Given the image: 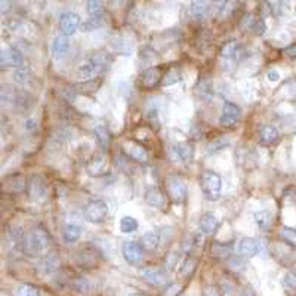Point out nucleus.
<instances>
[{"mask_svg": "<svg viewBox=\"0 0 296 296\" xmlns=\"http://www.w3.org/2000/svg\"><path fill=\"white\" fill-rule=\"evenodd\" d=\"M237 252L240 257L244 258H252L258 255L261 252V243L258 241L257 238H252V237H243L238 240L237 243Z\"/></svg>", "mask_w": 296, "mask_h": 296, "instance_id": "nucleus-14", "label": "nucleus"}, {"mask_svg": "<svg viewBox=\"0 0 296 296\" xmlns=\"http://www.w3.org/2000/svg\"><path fill=\"white\" fill-rule=\"evenodd\" d=\"M283 286L289 290H296V271H289L284 274Z\"/></svg>", "mask_w": 296, "mask_h": 296, "instance_id": "nucleus-46", "label": "nucleus"}, {"mask_svg": "<svg viewBox=\"0 0 296 296\" xmlns=\"http://www.w3.org/2000/svg\"><path fill=\"white\" fill-rule=\"evenodd\" d=\"M139 58H141L142 62H145V64H151L154 59L157 58V55H156V52H154L151 48L145 46V48H142V49H141V52H139Z\"/></svg>", "mask_w": 296, "mask_h": 296, "instance_id": "nucleus-45", "label": "nucleus"}, {"mask_svg": "<svg viewBox=\"0 0 296 296\" xmlns=\"http://www.w3.org/2000/svg\"><path fill=\"white\" fill-rule=\"evenodd\" d=\"M102 22V18H89L83 25H81V31H92L97 30Z\"/></svg>", "mask_w": 296, "mask_h": 296, "instance_id": "nucleus-47", "label": "nucleus"}, {"mask_svg": "<svg viewBox=\"0 0 296 296\" xmlns=\"http://www.w3.org/2000/svg\"><path fill=\"white\" fill-rule=\"evenodd\" d=\"M283 54H284V57H287V58L295 59L296 58V43L290 45V46H287L286 49H283Z\"/></svg>", "mask_w": 296, "mask_h": 296, "instance_id": "nucleus-48", "label": "nucleus"}, {"mask_svg": "<svg viewBox=\"0 0 296 296\" xmlns=\"http://www.w3.org/2000/svg\"><path fill=\"white\" fill-rule=\"evenodd\" d=\"M179 259V255H178L177 252H174V253H171L167 259H166V267L167 268H174L175 265H177V261Z\"/></svg>", "mask_w": 296, "mask_h": 296, "instance_id": "nucleus-49", "label": "nucleus"}, {"mask_svg": "<svg viewBox=\"0 0 296 296\" xmlns=\"http://www.w3.org/2000/svg\"><path fill=\"white\" fill-rule=\"evenodd\" d=\"M196 95L201 101H210L214 97V84H212V79H203L200 80L196 86Z\"/></svg>", "mask_w": 296, "mask_h": 296, "instance_id": "nucleus-22", "label": "nucleus"}, {"mask_svg": "<svg viewBox=\"0 0 296 296\" xmlns=\"http://www.w3.org/2000/svg\"><path fill=\"white\" fill-rule=\"evenodd\" d=\"M89 61H92V62L97 65L99 73L102 74V73H105V71L110 70V65H111V62H113V58H111V55L107 54V52H95V54L89 58Z\"/></svg>", "mask_w": 296, "mask_h": 296, "instance_id": "nucleus-25", "label": "nucleus"}, {"mask_svg": "<svg viewBox=\"0 0 296 296\" xmlns=\"http://www.w3.org/2000/svg\"><path fill=\"white\" fill-rule=\"evenodd\" d=\"M270 8H271V12L274 15L278 17H283L286 14L290 12V5L287 2H276V3H270Z\"/></svg>", "mask_w": 296, "mask_h": 296, "instance_id": "nucleus-41", "label": "nucleus"}, {"mask_svg": "<svg viewBox=\"0 0 296 296\" xmlns=\"http://www.w3.org/2000/svg\"><path fill=\"white\" fill-rule=\"evenodd\" d=\"M138 230V221L134 217H123L120 219V231L123 234H131Z\"/></svg>", "mask_w": 296, "mask_h": 296, "instance_id": "nucleus-36", "label": "nucleus"}, {"mask_svg": "<svg viewBox=\"0 0 296 296\" xmlns=\"http://www.w3.org/2000/svg\"><path fill=\"white\" fill-rule=\"evenodd\" d=\"M121 153L128 158H131L132 161H138V163H147L148 161V153L147 150L132 139H126L121 144Z\"/></svg>", "mask_w": 296, "mask_h": 296, "instance_id": "nucleus-6", "label": "nucleus"}, {"mask_svg": "<svg viewBox=\"0 0 296 296\" xmlns=\"http://www.w3.org/2000/svg\"><path fill=\"white\" fill-rule=\"evenodd\" d=\"M267 79L270 80V81H278V80L281 79V76H280V73L276 71V70H270L267 73Z\"/></svg>", "mask_w": 296, "mask_h": 296, "instance_id": "nucleus-52", "label": "nucleus"}, {"mask_svg": "<svg viewBox=\"0 0 296 296\" xmlns=\"http://www.w3.org/2000/svg\"><path fill=\"white\" fill-rule=\"evenodd\" d=\"M164 185H166L167 196L174 203L179 204L185 201L187 194H188V187L184 178L179 177L177 174H171L164 179Z\"/></svg>", "mask_w": 296, "mask_h": 296, "instance_id": "nucleus-3", "label": "nucleus"}, {"mask_svg": "<svg viewBox=\"0 0 296 296\" xmlns=\"http://www.w3.org/2000/svg\"><path fill=\"white\" fill-rule=\"evenodd\" d=\"M0 64H2V70H5L8 67H14L17 70V68H20V67L24 65V55L21 54L20 49H17L15 46H9V48L2 51Z\"/></svg>", "mask_w": 296, "mask_h": 296, "instance_id": "nucleus-9", "label": "nucleus"}, {"mask_svg": "<svg viewBox=\"0 0 296 296\" xmlns=\"http://www.w3.org/2000/svg\"><path fill=\"white\" fill-rule=\"evenodd\" d=\"M145 201L156 209H164L166 207V196L156 187H151L145 191Z\"/></svg>", "mask_w": 296, "mask_h": 296, "instance_id": "nucleus-19", "label": "nucleus"}, {"mask_svg": "<svg viewBox=\"0 0 296 296\" xmlns=\"http://www.w3.org/2000/svg\"><path fill=\"white\" fill-rule=\"evenodd\" d=\"M94 135H95V138H97L98 145L101 147V151H105V150L108 148V145H110V139H111V135H110L108 128H107V126L99 124V126H97V128L94 129Z\"/></svg>", "mask_w": 296, "mask_h": 296, "instance_id": "nucleus-28", "label": "nucleus"}, {"mask_svg": "<svg viewBox=\"0 0 296 296\" xmlns=\"http://www.w3.org/2000/svg\"><path fill=\"white\" fill-rule=\"evenodd\" d=\"M280 137L278 131H277L274 126H270V124H265L259 129V139L264 145H271L274 144L277 139Z\"/></svg>", "mask_w": 296, "mask_h": 296, "instance_id": "nucleus-27", "label": "nucleus"}, {"mask_svg": "<svg viewBox=\"0 0 296 296\" xmlns=\"http://www.w3.org/2000/svg\"><path fill=\"white\" fill-rule=\"evenodd\" d=\"M80 27V17L76 12H71V11H67V12H62L58 21V28L61 31L62 36L65 37H70L73 36L77 28Z\"/></svg>", "mask_w": 296, "mask_h": 296, "instance_id": "nucleus-7", "label": "nucleus"}, {"mask_svg": "<svg viewBox=\"0 0 296 296\" xmlns=\"http://www.w3.org/2000/svg\"><path fill=\"white\" fill-rule=\"evenodd\" d=\"M21 91L14 88L12 84H3L2 86V104L3 105H15L20 98Z\"/></svg>", "mask_w": 296, "mask_h": 296, "instance_id": "nucleus-24", "label": "nucleus"}, {"mask_svg": "<svg viewBox=\"0 0 296 296\" xmlns=\"http://www.w3.org/2000/svg\"><path fill=\"white\" fill-rule=\"evenodd\" d=\"M107 166H108V161H107L105 151H101L99 150L98 153H95L92 156V158L88 163V174L91 177H99V175L105 174Z\"/></svg>", "mask_w": 296, "mask_h": 296, "instance_id": "nucleus-15", "label": "nucleus"}, {"mask_svg": "<svg viewBox=\"0 0 296 296\" xmlns=\"http://www.w3.org/2000/svg\"><path fill=\"white\" fill-rule=\"evenodd\" d=\"M200 188L207 200L217 201L222 193V178L214 171H203L200 175Z\"/></svg>", "mask_w": 296, "mask_h": 296, "instance_id": "nucleus-2", "label": "nucleus"}, {"mask_svg": "<svg viewBox=\"0 0 296 296\" xmlns=\"http://www.w3.org/2000/svg\"><path fill=\"white\" fill-rule=\"evenodd\" d=\"M99 258H101V252L95 246L92 244H88L84 247H81L77 253V262H79L81 267L84 268H94L97 264H98Z\"/></svg>", "mask_w": 296, "mask_h": 296, "instance_id": "nucleus-10", "label": "nucleus"}, {"mask_svg": "<svg viewBox=\"0 0 296 296\" xmlns=\"http://www.w3.org/2000/svg\"><path fill=\"white\" fill-rule=\"evenodd\" d=\"M210 9H212V6L207 2H193L190 6V12H191L194 20L207 18V15L210 14Z\"/></svg>", "mask_w": 296, "mask_h": 296, "instance_id": "nucleus-26", "label": "nucleus"}, {"mask_svg": "<svg viewBox=\"0 0 296 296\" xmlns=\"http://www.w3.org/2000/svg\"><path fill=\"white\" fill-rule=\"evenodd\" d=\"M181 79H182V70L179 67H172L163 74L161 84L163 86H171V84H175L178 81H181Z\"/></svg>", "mask_w": 296, "mask_h": 296, "instance_id": "nucleus-32", "label": "nucleus"}, {"mask_svg": "<svg viewBox=\"0 0 296 296\" xmlns=\"http://www.w3.org/2000/svg\"><path fill=\"white\" fill-rule=\"evenodd\" d=\"M59 267V258L57 253L54 252H49L48 255L41 257L39 261V264L36 265V270H37V274L39 276H52Z\"/></svg>", "mask_w": 296, "mask_h": 296, "instance_id": "nucleus-13", "label": "nucleus"}, {"mask_svg": "<svg viewBox=\"0 0 296 296\" xmlns=\"http://www.w3.org/2000/svg\"><path fill=\"white\" fill-rule=\"evenodd\" d=\"M179 290H181V286L179 284H172V286L167 287L166 296H177L179 293Z\"/></svg>", "mask_w": 296, "mask_h": 296, "instance_id": "nucleus-51", "label": "nucleus"}, {"mask_svg": "<svg viewBox=\"0 0 296 296\" xmlns=\"http://www.w3.org/2000/svg\"><path fill=\"white\" fill-rule=\"evenodd\" d=\"M27 187L25 184V179L21 175H14V177H9L6 179V188L12 193H18V191H24Z\"/></svg>", "mask_w": 296, "mask_h": 296, "instance_id": "nucleus-33", "label": "nucleus"}, {"mask_svg": "<svg viewBox=\"0 0 296 296\" xmlns=\"http://www.w3.org/2000/svg\"><path fill=\"white\" fill-rule=\"evenodd\" d=\"M12 77H14V80H15L17 83L24 84V83H27V81L30 80V77H31V71H30V68H28V67L22 65V67L17 68V70L14 71Z\"/></svg>", "mask_w": 296, "mask_h": 296, "instance_id": "nucleus-40", "label": "nucleus"}, {"mask_svg": "<svg viewBox=\"0 0 296 296\" xmlns=\"http://www.w3.org/2000/svg\"><path fill=\"white\" fill-rule=\"evenodd\" d=\"M27 194L34 201H45L48 197V185L40 175H31L27 182Z\"/></svg>", "mask_w": 296, "mask_h": 296, "instance_id": "nucleus-5", "label": "nucleus"}, {"mask_svg": "<svg viewBox=\"0 0 296 296\" xmlns=\"http://www.w3.org/2000/svg\"><path fill=\"white\" fill-rule=\"evenodd\" d=\"M81 227L79 225H74V224H70V225H65L64 231H62V237L67 243H74L77 241L80 237H81Z\"/></svg>", "mask_w": 296, "mask_h": 296, "instance_id": "nucleus-30", "label": "nucleus"}, {"mask_svg": "<svg viewBox=\"0 0 296 296\" xmlns=\"http://www.w3.org/2000/svg\"><path fill=\"white\" fill-rule=\"evenodd\" d=\"M253 218H255V222L259 225L261 230H270L271 222H273V217H271L270 212L261 210V212H257V214L253 215Z\"/></svg>", "mask_w": 296, "mask_h": 296, "instance_id": "nucleus-37", "label": "nucleus"}, {"mask_svg": "<svg viewBox=\"0 0 296 296\" xmlns=\"http://www.w3.org/2000/svg\"><path fill=\"white\" fill-rule=\"evenodd\" d=\"M174 151H175V156L184 164H190L194 158V148H193V144L190 142H178L174 145Z\"/></svg>", "mask_w": 296, "mask_h": 296, "instance_id": "nucleus-17", "label": "nucleus"}, {"mask_svg": "<svg viewBox=\"0 0 296 296\" xmlns=\"http://www.w3.org/2000/svg\"><path fill=\"white\" fill-rule=\"evenodd\" d=\"M212 253L217 258H228L233 253V244H225V243H214L212 246Z\"/></svg>", "mask_w": 296, "mask_h": 296, "instance_id": "nucleus-38", "label": "nucleus"}, {"mask_svg": "<svg viewBox=\"0 0 296 296\" xmlns=\"http://www.w3.org/2000/svg\"><path fill=\"white\" fill-rule=\"evenodd\" d=\"M240 296H257V295H255V292H252L250 289H243V290L240 292Z\"/></svg>", "mask_w": 296, "mask_h": 296, "instance_id": "nucleus-55", "label": "nucleus"}, {"mask_svg": "<svg viewBox=\"0 0 296 296\" xmlns=\"http://www.w3.org/2000/svg\"><path fill=\"white\" fill-rule=\"evenodd\" d=\"M79 74L80 77H83V79L95 80V77H97L98 74H101V73H99L97 65H95L92 61H88V62H84L83 65H80Z\"/></svg>", "mask_w": 296, "mask_h": 296, "instance_id": "nucleus-31", "label": "nucleus"}, {"mask_svg": "<svg viewBox=\"0 0 296 296\" xmlns=\"http://www.w3.org/2000/svg\"><path fill=\"white\" fill-rule=\"evenodd\" d=\"M158 243H160V238L156 233H145L142 238H141V246L145 249V250H156L158 247Z\"/></svg>", "mask_w": 296, "mask_h": 296, "instance_id": "nucleus-35", "label": "nucleus"}, {"mask_svg": "<svg viewBox=\"0 0 296 296\" xmlns=\"http://www.w3.org/2000/svg\"><path fill=\"white\" fill-rule=\"evenodd\" d=\"M163 76H161V70L158 67H148L145 68L142 73H141V88L147 89V91H151L157 86L158 83H161Z\"/></svg>", "mask_w": 296, "mask_h": 296, "instance_id": "nucleus-12", "label": "nucleus"}, {"mask_svg": "<svg viewBox=\"0 0 296 296\" xmlns=\"http://www.w3.org/2000/svg\"><path fill=\"white\" fill-rule=\"evenodd\" d=\"M49 249H51V236L41 227L34 228L24 238L22 252L27 257H45L49 253Z\"/></svg>", "mask_w": 296, "mask_h": 296, "instance_id": "nucleus-1", "label": "nucleus"}, {"mask_svg": "<svg viewBox=\"0 0 296 296\" xmlns=\"http://www.w3.org/2000/svg\"><path fill=\"white\" fill-rule=\"evenodd\" d=\"M121 253H123V258L126 259L128 264L137 265L142 261L144 247L137 241H124L121 246Z\"/></svg>", "mask_w": 296, "mask_h": 296, "instance_id": "nucleus-11", "label": "nucleus"}, {"mask_svg": "<svg viewBox=\"0 0 296 296\" xmlns=\"http://www.w3.org/2000/svg\"><path fill=\"white\" fill-rule=\"evenodd\" d=\"M203 296H221L217 286H206L203 290Z\"/></svg>", "mask_w": 296, "mask_h": 296, "instance_id": "nucleus-50", "label": "nucleus"}, {"mask_svg": "<svg viewBox=\"0 0 296 296\" xmlns=\"http://www.w3.org/2000/svg\"><path fill=\"white\" fill-rule=\"evenodd\" d=\"M84 219L92 224L102 222L108 215V206L104 200H91L84 207Z\"/></svg>", "mask_w": 296, "mask_h": 296, "instance_id": "nucleus-4", "label": "nucleus"}, {"mask_svg": "<svg viewBox=\"0 0 296 296\" xmlns=\"http://www.w3.org/2000/svg\"><path fill=\"white\" fill-rule=\"evenodd\" d=\"M230 144H231V141H230L228 137H225V135L218 137V138L212 139V141L207 144V147H206V153H207V154H215V153H218V151H222L224 148H227Z\"/></svg>", "mask_w": 296, "mask_h": 296, "instance_id": "nucleus-29", "label": "nucleus"}, {"mask_svg": "<svg viewBox=\"0 0 296 296\" xmlns=\"http://www.w3.org/2000/svg\"><path fill=\"white\" fill-rule=\"evenodd\" d=\"M128 296H145V295H142V293H131V295H128Z\"/></svg>", "mask_w": 296, "mask_h": 296, "instance_id": "nucleus-56", "label": "nucleus"}, {"mask_svg": "<svg viewBox=\"0 0 296 296\" xmlns=\"http://www.w3.org/2000/svg\"><path fill=\"white\" fill-rule=\"evenodd\" d=\"M88 6V14L91 15V18H102L104 20V14H105V6L102 2L98 0H91L86 3Z\"/></svg>", "mask_w": 296, "mask_h": 296, "instance_id": "nucleus-34", "label": "nucleus"}, {"mask_svg": "<svg viewBox=\"0 0 296 296\" xmlns=\"http://www.w3.org/2000/svg\"><path fill=\"white\" fill-rule=\"evenodd\" d=\"M39 295V289L33 284H28V283H24L20 284L18 289H17V296H37Z\"/></svg>", "mask_w": 296, "mask_h": 296, "instance_id": "nucleus-42", "label": "nucleus"}, {"mask_svg": "<svg viewBox=\"0 0 296 296\" xmlns=\"http://www.w3.org/2000/svg\"><path fill=\"white\" fill-rule=\"evenodd\" d=\"M73 289L80 293H86L91 289V283L84 278V277H76L73 281Z\"/></svg>", "mask_w": 296, "mask_h": 296, "instance_id": "nucleus-43", "label": "nucleus"}, {"mask_svg": "<svg viewBox=\"0 0 296 296\" xmlns=\"http://www.w3.org/2000/svg\"><path fill=\"white\" fill-rule=\"evenodd\" d=\"M101 83L102 81L98 79L86 80V81H81V83H76L73 86V91L76 94H81V95H92V94H95L98 91Z\"/></svg>", "mask_w": 296, "mask_h": 296, "instance_id": "nucleus-23", "label": "nucleus"}, {"mask_svg": "<svg viewBox=\"0 0 296 296\" xmlns=\"http://www.w3.org/2000/svg\"><path fill=\"white\" fill-rule=\"evenodd\" d=\"M194 270H196V259H194V258H187V259L184 261L182 267H181L179 274H181V276H190Z\"/></svg>", "mask_w": 296, "mask_h": 296, "instance_id": "nucleus-44", "label": "nucleus"}, {"mask_svg": "<svg viewBox=\"0 0 296 296\" xmlns=\"http://www.w3.org/2000/svg\"><path fill=\"white\" fill-rule=\"evenodd\" d=\"M25 129H27V131H36V129H37V126H36V120L28 118V120L25 121Z\"/></svg>", "mask_w": 296, "mask_h": 296, "instance_id": "nucleus-53", "label": "nucleus"}, {"mask_svg": "<svg viewBox=\"0 0 296 296\" xmlns=\"http://www.w3.org/2000/svg\"><path fill=\"white\" fill-rule=\"evenodd\" d=\"M280 238L283 241H286L287 244L296 247V228L292 227H283L281 231H280Z\"/></svg>", "mask_w": 296, "mask_h": 296, "instance_id": "nucleus-39", "label": "nucleus"}, {"mask_svg": "<svg viewBox=\"0 0 296 296\" xmlns=\"http://www.w3.org/2000/svg\"><path fill=\"white\" fill-rule=\"evenodd\" d=\"M241 118V110L234 102L227 101L222 108V114L219 117V124L224 128H234Z\"/></svg>", "mask_w": 296, "mask_h": 296, "instance_id": "nucleus-8", "label": "nucleus"}, {"mask_svg": "<svg viewBox=\"0 0 296 296\" xmlns=\"http://www.w3.org/2000/svg\"><path fill=\"white\" fill-rule=\"evenodd\" d=\"M241 51H243V48H241V45L237 41V40H230V41H227L224 46H222V49H221V57L224 59H227V61H237V59L241 57Z\"/></svg>", "mask_w": 296, "mask_h": 296, "instance_id": "nucleus-18", "label": "nucleus"}, {"mask_svg": "<svg viewBox=\"0 0 296 296\" xmlns=\"http://www.w3.org/2000/svg\"><path fill=\"white\" fill-rule=\"evenodd\" d=\"M70 51V40L67 39L65 36H57L55 39L52 40V55L55 58H62L68 54Z\"/></svg>", "mask_w": 296, "mask_h": 296, "instance_id": "nucleus-21", "label": "nucleus"}, {"mask_svg": "<svg viewBox=\"0 0 296 296\" xmlns=\"http://www.w3.org/2000/svg\"><path fill=\"white\" fill-rule=\"evenodd\" d=\"M141 276L145 281L154 284V286H161L167 281L166 273L160 268H153V267H147L141 271Z\"/></svg>", "mask_w": 296, "mask_h": 296, "instance_id": "nucleus-16", "label": "nucleus"}, {"mask_svg": "<svg viewBox=\"0 0 296 296\" xmlns=\"http://www.w3.org/2000/svg\"><path fill=\"white\" fill-rule=\"evenodd\" d=\"M11 2H2V15H5V12H9L11 11Z\"/></svg>", "mask_w": 296, "mask_h": 296, "instance_id": "nucleus-54", "label": "nucleus"}, {"mask_svg": "<svg viewBox=\"0 0 296 296\" xmlns=\"http://www.w3.org/2000/svg\"><path fill=\"white\" fill-rule=\"evenodd\" d=\"M219 225L218 222V218L214 214H204L201 215L200 221H198V228L203 234H212L215 233Z\"/></svg>", "mask_w": 296, "mask_h": 296, "instance_id": "nucleus-20", "label": "nucleus"}]
</instances>
